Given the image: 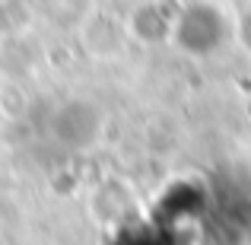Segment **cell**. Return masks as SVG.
Segmentation results:
<instances>
[{
  "label": "cell",
  "instance_id": "1",
  "mask_svg": "<svg viewBox=\"0 0 251 245\" xmlns=\"http://www.w3.org/2000/svg\"><path fill=\"white\" fill-rule=\"evenodd\" d=\"M108 245H175L166 223L159 220H134L115 229Z\"/></svg>",
  "mask_w": 251,
  "mask_h": 245
}]
</instances>
